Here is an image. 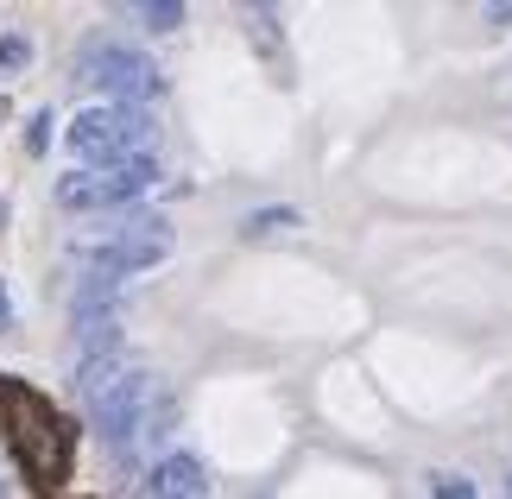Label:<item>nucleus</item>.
Returning a JSON list of instances; mask_svg holds the SVG:
<instances>
[{"instance_id":"obj_3","label":"nucleus","mask_w":512,"mask_h":499,"mask_svg":"<svg viewBox=\"0 0 512 499\" xmlns=\"http://www.w3.org/2000/svg\"><path fill=\"white\" fill-rule=\"evenodd\" d=\"M152 184H159V165H152V152H140V158H114V165H95V171H64L57 177V203L64 209H114V203H133Z\"/></svg>"},{"instance_id":"obj_10","label":"nucleus","mask_w":512,"mask_h":499,"mask_svg":"<svg viewBox=\"0 0 512 499\" xmlns=\"http://www.w3.org/2000/svg\"><path fill=\"white\" fill-rule=\"evenodd\" d=\"M430 493L437 499H475V481H462V474H430Z\"/></svg>"},{"instance_id":"obj_2","label":"nucleus","mask_w":512,"mask_h":499,"mask_svg":"<svg viewBox=\"0 0 512 499\" xmlns=\"http://www.w3.org/2000/svg\"><path fill=\"white\" fill-rule=\"evenodd\" d=\"M152 139V114L146 108H83L70 121V152L83 165H114V158H140Z\"/></svg>"},{"instance_id":"obj_1","label":"nucleus","mask_w":512,"mask_h":499,"mask_svg":"<svg viewBox=\"0 0 512 499\" xmlns=\"http://www.w3.org/2000/svg\"><path fill=\"white\" fill-rule=\"evenodd\" d=\"M0 424H7V443L19 455V468L32 474L38 487H57L70 474V424L51 411V398H38L32 386H0Z\"/></svg>"},{"instance_id":"obj_6","label":"nucleus","mask_w":512,"mask_h":499,"mask_svg":"<svg viewBox=\"0 0 512 499\" xmlns=\"http://www.w3.org/2000/svg\"><path fill=\"white\" fill-rule=\"evenodd\" d=\"M146 405H152V379L146 373H121L114 386L95 398V430H102V443L108 449H127L133 436H140V424H146Z\"/></svg>"},{"instance_id":"obj_11","label":"nucleus","mask_w":512,"mask_h":499,"mask_svg":"<svg viewBox=\"0 0 512 499\" xmlns=\"http://www.w3.org/2000/svg\"><path fill=\"white\" fill-rule=\"evenodd\" d=\"M45 146H51V108H38L32 121H26V152L38 158V152H45Z\"/></svg>"},{"instance_id":"obj_5","label":"nucleus","mask_w":512,"mask_h":499,"mask_svg":"<svg viewBox=\"0 0 512 499\" xmlns=\"http://www.w3.org/2000/svg\"><path fill=\"white\" fill-rule=\"evenodd\" d=\"M83 76L102 95H114V108H133V102H146L152 89H159V70H152V57L140 51H127V45H95L83 57Z\"/></svg>"},{"instance_id":"obj_15","label":"nucleus","mask_w":512,"mask_h":499,"mask_svg":"<svg viewBox=\"0 0 512 499\" xmlns=\"http://www.w3.org/2000/svg\"><path fill=\"white\" fill-rule=\"evenodd\" d=\"M500 499H512V481H506V493H500Z\"/></svg>"},{"instance_id":"obj_12","label":"nucleus","mask_w":512,"mask_h":499,"mask_svg":"<svg viewBox=\"0 0 512 499\" xmlns=\"http://www.w3.org/2000/svg\"><path fill=\"white\" fill-rule=\"evenodd\" d=\"M140 19H146L152 32H171L177 19H184V7H177V0H159V7H140Z\"/></svg>"},{"instance_id":"obj_13","label":"nucleus","mask_w":512,"mask_h":499,"mask_svg":"<svg viewBox=\"0 0 512 499\" xmlns=\"http://www.w3.org/2000/svg\"><path fill=\"white\" fill-rule=\"evenodd\" d=\"M0 329H13V297H7V285H0Z\"/></svg>"},{"instance_id":"obj_7","label":"nucleus","mask_w":512,"mask_h":499,"mask_svg":"<svg viewBox=\"0 0 512 499\" xmlns=\"http://www.w3.org/2000/svg\"><path fill=\"white\" fill-rule=\"evenodd\" d=\"M146 493L152 499H203L209 493V474H203L196 455H165V462L152 468V487Z\"/></svg>"},{"instance_id":"obj_9","label":"nucleus","mask_w":512,"mask_h":499,"mask_svg":"<svg viewBox=\"0 0 512 499\" xmlns=\"http://www.w3.org/2000/svg\"><path fill=\"white\" fill-rule=\"evenodd\" d=\"M279 228H298V209H253L247 215V241L253 234H279Z\"/></svg>"},{"instance_id":"obj_8","label":"nucleus","mask_w":512,"mask_h":499,"mask_svg":"<svg viewBox=\"0 0 512 499\" xmlns=\"http://www.w3.org/2000/svg\"><path fill=\"white\" fill-rule=\"evenodd\" d=\"M32 64V38L26 32H0V76H19Z\"/></svg>"},{"instance_id":"obj_14","label":"nucleus","mask_w":512,"mask_h":499,"mask_svg":"<svg viewBox=\"0 0 512 499\" xmlns=\"http://www.w3.org/2000/svg\"><path fill=\"white\" fill-rule=\"evenodd\" d=\"M487 19H494V26H512V7H487Z\"/></svg>"},{"instance_id":"obj_4","label":"nucleus","mask_w":512,"mask_h":499,"mask_svg":"<svg viewBox=\"0 0 512 499\" xmlns=\"http://www.w3.org/2000/svg\"><path fill=\"white\" fill-rule=\"evenodd\" d=\"M165 253H171V228L159 215H133V222H121V234H108V241L89 247V266L102 278H127V272L159 266Z\"/></svg>"}]
</instances>
